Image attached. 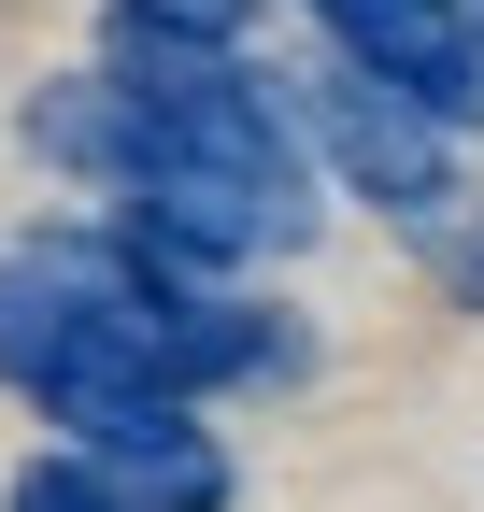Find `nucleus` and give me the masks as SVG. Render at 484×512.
I'll list each match as a JSON object with an SVG mask.
<instances>
[{"label":"nucleus","mask_w":484,"mask_h":512,"mask_svg":"<svg viewBox=\"0 0 484 512\" xmlns=\"http://www.w3.org/2000/svg\"><path fill=\"white\" fill-rule=\"evenodd\" d=\"M143 15H186V29H228V43H242V29H257V0H143Z\"/></svg>","instance_id":"423d86ee"},{"label":"nucleus","mask_w":484,"mask_h":512,"mask_svg":"<svg viewBox=\"0 0 484 512\" xmlns=\"http://www.w3.org/2000/svg\"><path fill=\"white\" fill-rule=\"evenodd\" d=\"M399 242H413V271H428L456 313H484V185H456V200L428 228H399Z\"/></svg>","instance_id":"20e7f679"},{"label":"nucleus","mask_w":484,"mask_h":512,"mask_svg":"<svg viewBox=\"0 0 484 512\" xmlns=\"http://www.w3.org/2000/svg\"><path fill=\"white\" fill-rule=\"evenodd\" d=\"M0 512H129V498H114V484L72 456V441H43V456H29L15 484H0Z\"/></svg>","instance_id":"39448f33"},{"label":"nucleus","mask_w":484,"mask_h":512,"mask_svg":"<svg viewBox=\"0 0 484 512\" xmlns=\"http://www.w3.org/2000/svg\"><path fill=\"white\" fill-rule=\"evenodd\" d=\"M15 143H29L57 185H86V200H129V171H143V114L114 100V72L86 57V72H43V86H29Z\"/></svg>","instance_id":"7ed1b4c3"},{"label":"nucleus","mask_w":484,"mask_h":512,"mask_svg":"<svg viewBox=\"0 0 484 512\" xmlns=\"http://www.w3.org/2000/svg\"><path fill=\"white\" fill-rule=\"evenodd\" d=\"M72 456L129 498V512H228L242 498V456H228V427H214V399H171V384H143V399H100V413H72L57 427Z\"/></svg>","instance_id":"f03ea898"},{"label":"nucleus","mask_w":484,"mask_h":512,"mask_svg":"<svg viewBox=\"0 0 484 512\" xmlns=\"http://www.w3.org/2000/svg\"><path fill=\"white\" fill-rule=\"evenodd\" d=\"M456 15H470V43H484V0H456Z\"/></svg>","instance_id":"0eeeda50"},{"label":"nucleus","mask_w":484,"mask_h":512,"mask_svg":"<svg viewBox=\"0 0 484 512\" xmlns=\"http://www.w3.org/2000/svg\"><path fill=\"white\" fill-rule=\"evenodd\" d=\"M285 100H299V143H314L328 200H371L385 228H428L456 185H470L456 128H428L399 86H371V72H356V57H314V72H285Z\"/></svg>","instance_id":"f257e3e1"}]
</instances>
